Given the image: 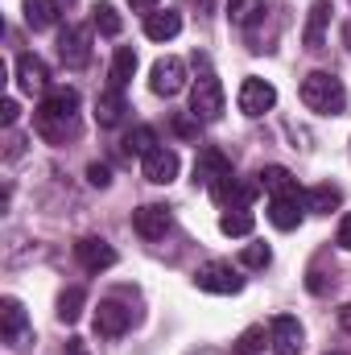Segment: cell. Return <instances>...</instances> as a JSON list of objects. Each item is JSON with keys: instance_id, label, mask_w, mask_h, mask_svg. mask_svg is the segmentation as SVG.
<instances>
[{"instance_id": "obj_26", "label": "cell", "mask_w": 351, "mask_h": 355, "mask_svg": "<svg viewBox=\"0 0 351 355\" xmlns=\"http://www.w3.org/2000/svg\"><path fill=\"white\" fill-rule=\"evenodd\" d=\"M157 149V132L149 128V124H141V128H132L128 137H124V153L128 157H149Z\"/></svg>"}, {"instance_id": "obj_7", "label": "cell", "mask_w": 351, "mask_h": 355, "mask_svg": "<svg viewBox=\"0 0 351 355\" xmlns=\"http://www.w3.org/2000/svg\"><path fill=\"white\" fill-rule=\"evenodd\" d=\"M170 223H174V215H170V207H162V202H145V207L132 211V227H137L141 240H162V236L170 232Z\"/></svg>"}, {"instance_id": "obj_37", "label": "cell", "mask_w": 351, "mask_h": 355, "mask_svg": "<svg viewBox=\"0 0 351 355\" xmlns=\"http://www.w3.org/2000/svg\"><path fill=\"white\" fill-rule=\"evenodd\" d=\"M128 4H132V12H145V17L157 12V0H128Z\"/></svg>"}, {"instance_id": "obj_36", "label": "cell", "mask_w": 351, "mask_h": 355, "mask_svg": "<svg viewBox=\"0 0 351 355\" xmlns=\"http://www.w3.org/2000/svg\"><path fill=\"white\" fill-rule=\"evenodd\" d=\"M62 355H91V352H87V343H83V339H67Z\"/></svg>"}, {"instance_id": "obj_33", "label": "cell", "mask_w": 351, "mask_h": 355, "mask_svg": "<svg viewBox=\"0 0 351 355\" xmlns=\"http://www.w3.org/2000/svg\"><path fill=\"white\" fill-rule=\"evenodd\" d=\"M335 244L343 248V252H351V211L339 219V232H335Z\"/></svg>"}, {"instance_id": "obj_25", "label": "cell", "mask_w": 351, "mask_h": 355, "mask_svg": "<svg viewBox=\"0 0 351 355\" xmlns=\"http://www.w3.org/2000/svg\"><path fill=\"white\" fill-rule=\"evenodd\" d=\"M58 21V4L54 0H25V25L29 29H50Z\"/></svg>"}, {"instance_id": "obj_27", "label": "cell", "mask_w": 351, "mask_h": 355, "mask_svg": "<svg viewBox=\"0 0 351 355\" xmlns=\"http://www.w3.org/2000/svg\"><path fill=\"white\" fill-rule=\"evenodd\" d=\"M91 25L99 29V33H108V37H116L120 29H124V21H120V12L108 4V0H99L95 8H91Z\"/></svg>"}, {"instance_id": "obj_39", "label": "cell", "mask_w": 351, "mask_h": 355, "mask_svg": "<svg viewBox=\"0 0 351 355\" xmlns=\"http://www.w3.org/2000/svg\"><path fill=\"white\" fill-rule=\"evenodd\" d=\"M343 42H348V50H351V21L343 25Z\"/></svg>"}, {"instance_id": "obj_8", "label": "cell", "mask_w": 351, "mask_h": 355, "mask_svg": "<svg viewBox=\"0 0 351 355\" xmlns=\"http://www.w3.org/2000/svg\"><path fill=\"white\" fill-rule=\"evenodd\" d=\"M306 211H310V207H306V194H302V190L277 194V198L268 202V219H273V227H281V232H293V227L302 223Z\"/></svg>"}, {"instance_id": "obj_12", "label": "cell", "mask_w": 351, "mask_h": 355, "mask_svg": "<svg viewBox=\"0 0 351 355\" xmlns=\"http://www.w3.org/2000/svg\"><path fill=\"white\" fill-rule=\"evenodd\" d=\"M178 166H182L178 153L174 149H166V145H157L149 157H141V170H145V178H149L153 186H170V182L178 178Z\"/></svg>"}, {"instance_id": "obj_11", "label": "cell", "mask_w": 351, "mask_h": 355, "mask_svg": "<svg viewBox=\"0 0 351 355\" xmlns=\"http://www.w3.org/2000/svg\"><path fill=\"white\" fill-rule=\"evenodd\" d=\"M75 257H79V265L87 268V272H103V268L116 265V248L103 236H83L75 244Z\"/></svg>"}, {"instance_id": "obj_32", "label": "cell", "mask_w": 351, "mask_h": 355, "mask_svg": "<svg viewBox=\"0 0 351 355\" xmlns=\"http://www.w3.org/2000/svg\"><path fill=\"white\" fill-rule=\"evenodd\" d=\"M87 182L95 186V190H108V186H112V170H108L103 162H91L87 166Z\"/></svg>"}, {"instance_id": "obj_28", "label": "cell", "mask_w": 351, "mask_h": 355, "mask_svg": "<svg viewBox=\"0 0 351 355\" xmlns=\"http://www.w3.org/2000/svg\"><path fill=\"white\" fill-rule=\"evenodd\" d=\"M83 306H87V293H83L79 285H71V289L58 297V318H62V322H79V318H83Z\"/></svg>"}, {"instance_id": "obj_22", "label": "cell", "mask_w": 351, "mask_h": 355, "mask_svg": "<svg viewBox=\"0 0 351 355\" xmlns=\"http://www.w3.org/2000/svg\"><path fill=\"white\" fill-rule=\"evenodd\" d=\"M257 182H261V190H268L273 198H277V194H293V190H302L285 166H264L261 174H257Z\"/></svg>"}, {"instance_id": "obj_5", "label": "cell", "mask_w": 351, "mask_h": 355, "mask_svg": "<svg viewBox=\"0 0 351 355\" xmlns=\"http://www.w3.org/2000/svg\"><path fill=\"white\" fill-rule=\"evenodd\" d=\"M268 343H273L277 355H302L306 331H302V322H298L293 314H277V318L268 322Z\"/></svg>"}, {"instance_id": "obj_3", "label": "cell", "mask_w": 351, "mask_h": 355, "mask_svg": "<svg viewBox=\"0 0 351 355\" xmlns=\"http://www.w3.org/2000/svg\"><path fill=\"white\" fill-rule=\"evenodd\" d=\"M194 285L203 293H240L244 289V277L228 265V261H207V265L194 272Z\"/></svg>"}, {"instance_id": "obj_2", "label": "cell", "mask_w": 351, "mask_h": 355, "mask_svg": "<svg viewBox=\"0 0 351 355\" xmlns=\"http://www.w3.org/2000/svg\"><path fill=\"white\" fill-rule=\"evenodd\" d=\"M190 116L194 120H219L223 116V83L215 75H198L190 87Z\"/></svg>"}, {"instance_id": "obj_21", "label": "cell", "mask_w": 351, "mask_h": 355, "mask_svg": "<svg viewBox=\"0 0 351 355\" xmlns=\"http://www.w3.org/2000/svg\"><path fill=\"white\" fill-rule=\"evenodd\" d=\"M132 75H137V50L132 46H116V54H112V87H128L132 83Z\"/></svg>"}, {"instance_id": "obj_4", "label": "cell", "mask_w": 351, "mask_h": 355, "mask_svg": "<svg viewBox=\"0 0 351 355\" xmlns=\"http://www.w3.org/2000/svg\"><path fill=\"white\" fill-rule=\"evenodd\" d=\"M0 335H4L8 347H25V343L33 339L29 314H25V306H21L17 297H4V302H0Z\"/></svg>"}, {"instance_id": "obj_10", "label": "cell", "mask_w": 351, "mask_h": 355, "mask_svg": "<svg viewBox=\"0 0 351 355\" xmlns=\"http://www.w3.org/2000/svg\"><path fill=\"white\" fill-rule=\"evenodd\" d=\"M273 103H277V87L273 83H264V79H244L240 83V112L244 116H264V112H273Z\"/></svg>"}, {"instance_id": "obj_19", "label": "cell", "mask_w": 351, "mask_h": 355, "mask_svg": "<svg viewBox=\"0 0 351 355\" xmlns=\"http://www.w3.org/2000/svg\"><path fill=\"white\" fill-rule=\"evenodd\" d=\"M178 29H182V17H178L174 8H157V12H149L145 17V37L149 42H170V37H178Z\"/></svg>"}, {"instance_id": "obj_30", "label": "cell", "mask_w": 351, "mask_h": 355, "mask_svg": "<svg viewBox=\"0 0 351 355\" xmlns=\"http://www.w3.org/2000/svg\"><path fill=\"white\" fill-rule=\"evenodd\" d=\"M264 339H268V335H264V327H248V331L236 339V352H240V355H257V352H264Z\"/></svg>"}, {"instance_id": "obj_17", "label": "cell", "mask_w": 351, "mask_h": 355, "mask_svg": "<svg viewBox=\"0 0 351 355\" xmlns=\"http://www.w3.org/2000/svg\"><path fill=\"white\" fill-rule=\"evenodd\" d=\"M327 21H331V0H314V4H310V17H306V29H302L306 50H318V46H323Z\"/></svg>"}, {"instance_id": "obj_38", "label": "cell", "mask_w": 351, "mask_h": 355, "mask_svg": "<svg viewBox=\"0 0 351 355\" xmlns=\"http://www.w3.org/2000/svg\"><path fill=\"white\" fill-rule=\"evenodd\" d=\"M339 327H343V331L351 335V302L343 306V310H339Z\"/></svg>"}, {"instance_id": "obj_14", "label": "cell", "mask_w": 351, "mask_h": 355, "mask_svg": "<svg viewBox=\"0 0 351 355\" xmlns=\"http://www.w3.org/2000/svg\"><path fill=\"white\" fill-rule=\"evenodd\" d=\"M128 322H132V310H124V306H116V302H99V310H95V331H99L103 339H120V335L128 331Z\"/></svg>"}, {"instance_id": "obj_18", "label": "cell", "mask_w": 351, "mask_h": 355, "mask_svg": "<svg viewBox=\"0 0 351 355\" xmlns=\"http://www.w3.org/2000/svg\"><path fill=\"white\" fill-rule=\"evenodd\" d=\"M37 112H50V116L75 120V116H79V91H75V87H50Z\"/></svg>"}, {"instance_id": "obj_13", "label": "cell", "mask_w": 351, "mask_h": 355, "mask_svg": "<svg viewBox=\"0 0 351 355\" xmlns=\"http://www.w3.org/2000/svg\"><path fill=\"white\" fill-rule=\"evenodd\" d=\"M232 174V162L219 153V149H203L198 153V162H194V186H215V182H223V178Z\"/></svg>"}, {"instance_id": "obj_16", "label": "cell", "mask_w": 351, "mask_h": 355, "mask_svg": "<svg viewBox=\"0 0 351 355\" xmlns=\"http://www.w3.org/2000/svg\"><path fill=\"white\" fill-rule=\"evenodd\" d=\"M124 112H128V103H124V91H120V87L99 91V99H95V120H99L103 128H116V124L124 120Z\"/></svg>"}, {"instance_id": "obj_6", "label": "cell", "mask_w": 351, "mask_h": 355, "mask_svg": "<svg viewBox=\"0 0 351 355\" xmlns=\"http://www.w3.org/2000/svg\"><path fill=\"white\" fill-rule=\"evenodd\" d=\"M58 58H62V67H71V71L87 67L91 62V29L87 25H67V29H62V37H58Z\"/></svg>"}, {"instance_id": "obj_20", "label": "cell", "mask_w": 351, "mask_h": 355, "mask_svg": "<svg viewBox=\"0 0 351 355\" xmlns=\"http://www.w3.org/2000/svg\"><path fill=\"white\" fill-rule=\"evenodd\" d=\"M252 227H257V215L248 207H228L219 215V232L223 236H252Z\"/></svg>"}, {"instance_id": "obj_29", "label": "cell", "mask_w": 351, "mask_h": 355, "mask_svg": "<svg viewBox=\"0 0 351 355\" xmlns=\"http://www.w3.org/2000/svg\"><path fill=\"white\" fill-rule=\"evenodd\" d=\"M264 12V0H228V21L232 25H252Z\"/></svg>"}, {"instance_id": "obj_24", "label": "cell", "mask_w": 351, "mask_h": 355, "mask_svg": "<svg viewBox=\"0 0 351 355\" xmlns=\"http://www.w3.org/2000/svg\"><path fill=\"white\" fill-rule=\"evenodd\" d=\"M339 202H343L339 186H327V182H323V186H310V190H306V207H310L314 215H331Z\"/></svg>"}, {"instance_id": "obj_15", "label": "cell", "mask_w": 351, "mask_h": 355, "mask_svg": "<svg viewBox=\"0 0 351 355\" xmlns=\"http://www.w3.org/2000/svg\"><path fill=\"white\" fill-rule=\"evenodd\" d=\"M17 83H21V91H50V71H46V62L37 58V54H21L17 58Z\"/></svg>"}, {"instance_id": "obj_9", "label": "cell", "mask_w": 351, "mask_h": 355, "mask_svg": "<svg viewBox=\"0 0 351 355\" xmlns=\"http://www.w3.org/2000/svg\"><path fill=\"white\" fill-rule=\"evenodd\" d=\"M149 87L153 95H178V91L186 87V67H182V58H157L153 62V71H149Z\"/></svg>"}, {"instance_id": "obj_35", "label": "cell", "mask_w": 351, "mask_h": 355, "mask_svg": "<svg viewBox=\"0 0 351 355\" xmlns=\"http://www.w3.org/2000/svg\"><path fill=\"white\" fill-rule=\"evenodd\" d=\"M17 116H21L17 99H4V107H0V120H4V128H12V124H17Z\"/></svg>"}, {"instance_id": "obj_23", "label": "cell", "mask_w": 351, "mask_h": 355, "mask_svg": "<svg viewBox=\"0 0 351 355\" xmlns=\"http://www.w3.org/2000/svg\"><path fill=\"white\" fill-rule=\"evenodd\" d=\"M75 120H62V116H50V112H37V132L50 141V145H62L67 137H75Z\"/></svg>"}, {"instance_id": "obj_34", "label": "cell", "mask_w": 351, "mask_h": 355, "mask_svg": "<svg viewBox=\"0 0 351 355\" xmlns=\"http://www.w3.org/2000/svg\"><path fill=\"white\" fill-rule=\"evenodd\" d=\"M198 124H203V120H186V116H174V132H178V137H194V132H198Z\"/></svg>"}, {"instance_id": "obj_31", "label": "cell", "mask_w": 351, "mask_h": 355, "mask_svg": "<svg viewBox=\"0 0 351 355\" xmlns=\"http://www.w3.org/2000/svg\"><path fill=\"white\" fill-rule=\"evenodd\" d=\"M268 261H273L268 244H244V252H240V265L244 268H268Z\"/></svg>"}, {"instance_id": "obj_1", "label": "cell", "mask_w": 351, "mask_h": 355, "mask_svg": "<svg viewBox=\"0 0 351 355\" xmlns=\"http://www.w3.org/2000/svg\"><path fill=\"white\" fill-rule=\"evenodd\" d=\"M302 103H306L310 112L339 116V112L348 107V91H343V83H339L331 71H314V75L302 79Z\"/></svg>"}]
</instances>
